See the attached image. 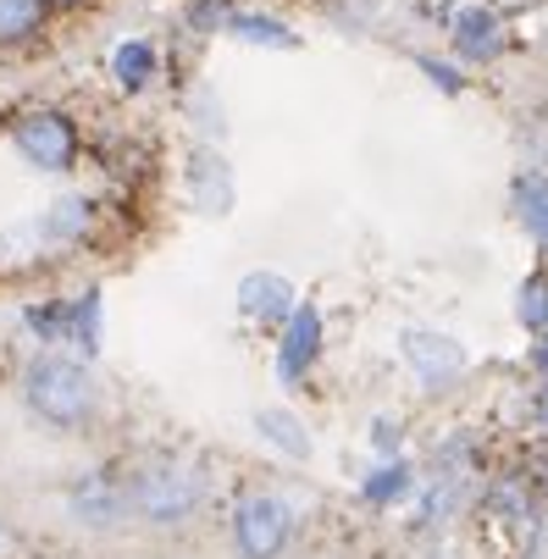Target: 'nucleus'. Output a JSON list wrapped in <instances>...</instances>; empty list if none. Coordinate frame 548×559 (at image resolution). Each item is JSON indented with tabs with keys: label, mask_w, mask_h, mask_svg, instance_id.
Instances as JSON below:
<instances>
[{
	"label": "nucleus",
	"mask_w": 548,
	"mask_h": 559,
	"mask_svg": "<svg viewBox=\"0 0 548 559\" xmlns=\"http://www.w3.org/2000/svg\"><path fill=\"white\" fill-rule=\"evenodd\" d=\"M23 399H28V411L56 432H84L100 411L95 371L84 360H72V355H34L28 371H23Z\"/></svg>",
	"instance_id": "obj_1"
},
{
	"label": "nucleus",
	"mask_w": 548,
	"mask_h": 559,
	"mask_svg": "<svg viewBox=\"0 0 548 559\" xmlns=\"http://www.w3.org/2000/svg\"><path fill=\"white\" fill-rule=\"evenodd\" d=\"M205 504V471L172 454L139 460L128 471V510L144 526H183Z\"/></svg>",
	"instance_id": "obj_2"
},
{
	"label": "nucleus",
	"mask_w": 548,
	"mask_h": 559,
	"mask_svg": "<svg viewBox=\"0 0 548 559\" xmlns=\"http://www.w3.org/2000/svg\"><path fill=\"white\" fill-rule=\"evenodd\" d=\"M294 543V504L277 493H250L233 510V548L239 559H283Z\"/></svg>",
	"instance_id": "obj_3"
},
{
	"label": "nucleus",
	"mask_w": 548,
	"mask_h": 559,
	"mask_svg": "<svg viewBox=\"0 0 548 559\" xmlns=\"http://www.w3.org/2000/svg\"><path fill=\"white\" fill-rule=\"evenodd\" d=\"M12 144L28 167L39 173H67L78 162V122L56 106H39V111H23L12 122Z\"/></svg>",
	"instance_id": "obj_4"
},
{
	"label": "nucleus",
	"mask_w": 548,
	"mask_h": 559,
	"mask_svg": "<svg viewBox=\"0 0 548 559\" xmlns=\"http://www.w3.org/2000/svg\"><path fill=\"white\" fill-rule=\"evenodd\" d=\"M400 355H405V366L438 393V388H449L465 366H472V355H465V344L460 338H449V333H432V328H410L405 338H400Z\"/></svg>",
	"instance_id": "obj_5"
},
{
	"label": "nucleus",
	"mask_w": 548,
	"mask_h": 559,
	"mask_svg": "<svg viewBox=\"0 0 548 559\" xmlns=\"http://www.w3.org/2000/svg\"><path fill=\"white\" fill-rule=\"evenodd\" d=\"M67 510H72V521H84L95 532H111V526H122V515H133L128 510V483H117V476H106V471H84L67 488Z\"/></svg>",
	"instance_id": "obj_6"
},
{
	"label": "nucleus",
	"mask_w": 548,
	"mask_h": 559,
	"mask_svg": "<svg viewBox=\"0 0 548 559\" xmlns=\"http://www.w3.org/2000/svg\"><path fill=\"white\" fill-rule=\"evenodd\" d=\"M189 200H194V211L200 216H227L233 211V167L222 162V150H211V144H200L194 155H189Z\"/></svg>",
	"instance_id": "obj_7"
},
{
	"label": "nucleus",
	"mask_w": 548,
	"mask_h": 559,
	"mask_svg": "<svg viewBox=\"0 0 548 559\" xmlns=\"http://www.w3.org/2000/svg\"><path fill=\"white\" fill-rule=\"evenodd\" d=\"M299 305H294V283L288 277H277V272H250L245 283H239V316L245 322H261V328H277L283 333V322L294 316Z\"/></svg>",
	"instance_id": "obj_8"
},
{
	"label": "nucleus",
	"mask_w": 548,
	"mask_h": 559,
	"mask_svg": "<svg viewBox=\"0 0 548 559\" xmlns=\"http://www.w3.org/2000/svg\"><path fill=\"white\" fill-rule=\"evenodd\" d=\"M317 355H322V316L310 310V305H299L288 322H283V344H277L283 382H299L310 366H317Z\"/></svg>",
	"instance_id": "obj_9"
},
{
	"label": "nucleus",
	"mask_w": 548,
	"mask_h": 559,
	"mask_svg": "<svg viewBox=\"0 0 548 559\" xmlns=\"http://www.w3.org/2000/svg\"><path fill=\"white\" fill-rule=\"evenodd\" d=\"M449 34H454V50L465 61H493L504 50V17L488 12V7H460Z\"/></svg>",
	"instance_id": "obj_10"
},
{
	"label": "nucleus",
	"mask_w": 548,
	"mask_h": 559,
	"mask_svg": "<svg viewBox=\"0 0 548 559\" xmlns=\"http://www.w3.org/2000/svg\"><path fill=\"white\" fill-rule=\"evenodd\" d=\"M111 72H117V84H122L128 95L150 90V78H155V45H150V39L117 45V50H111Z\"/></svg>",
	"instance_id": "obj_11"
},
{
	"label": "nucleus",
	"mask_w": 548,
	"mask_h": 559,
	"mask_svg": "<svg viewBox=\"0 0 548 559\" xmlns=\"http://www.w3.org/2000/svg\"><path fill=\"white\" fill-rule=\"evenodd\" d=\"M45 28V0H0V45H28Z\"/></svg>",
	"instance_id": "obj_12"
},
{
	"label": "nucleus",
	"mask_w": 548,
	"mask_h": 559,
	"mask_svg": "<svg viewBox=\"0 0 548 559\" xmlns=\"http://www.w3.org/2000/svg\"><path fill=\"white\" fill-rule=\"evenodd\" d=\"M84 227H90V200H56L45 216H39V233L45 238H56V245H72V238H84Z\"/></svg>",
	"instance_id": "obj_13"
},
{
	"label": "nucleus",
	"mask_w": 548,
	"mask_h": 559,
	"mask_svg": "<svg viewBox=\"0 0 548 559\" xmlns=\"http://www.w3.org/2000/svg\"><path fill=\"white\" fill-rule=\"evenodd\" d=\"M255 427H261V438H266L272 449H283L288 460H305V454H310V438H305L299 416H288V411H261Z\"/></svg>",
	"instance_id": "obj_14"
},
{
	"label": "nucleus",
	"mask_w": 548,
	"mask_h": 559,
	"mask_svg": "<svg viewBox=\"0 0 548 559\" xmlns=\"http://www.w3.org/2000/svg\"><path fill=\"white\" fill-rule=\"evenodd\" d=\"M515 216L543 238L548 233V173H521L515 178Z\"/></svg>",
	"instance_id": "obj_15"
},
{
	"label": "nucleus",
	"mask_w": 548,
	"mask_h": 559,
	"mask_svg": "<svg viewBox=\"0 0 548 559\" xmlns=\"http://www.w3.org/2000/svg\"><path fill=\"white\" fill-rule=\"evenodd\" d=\"M227 28L239 34V39H250V45H272V50H294V45H299L283 23H272V17H250V12H233Z\"/></svg>",
	"instance_id": "obj_16"
},
{
	"label": "nucleus",
	"mask_w": 548,
	"mask_h": 559,
	"mask_svg": "<svg viewBox=\"0 0 548 559\" xmlns=\"http://www.w3.org/2000/svg\"><path fill=\"white\" fill-rule=\"evenodd\" d=\"M72 338L84 344V355H95V344H100V294L95 288L72 305Z\"/></svg>",
	"instance_id": "obj_17"
},
{
	"label": "nucleus",
	"mask_w": 548,
	"mask_h": 559,
	"mask_svg": "<svg viewBox=\"0 0 548 559\" xmlns=\"http://www.w3.org/2000/svg\"><path fill=\"white\" fill-rule=\"evenodd\" d=\"M521 322L532 328V333H543L548 328V272H537V277H526V288H521Z\"/></svg>",
	"instance_id": "obj_18"
},
{
	"label": "nucleus",
	"mask_w": 548,
	"mask_h": 559,
	"mask_svg": "<svg viewBox=\"0 0 548 559\" xmlns=\"http://www.w3.org/2000/svg\"><path fill=\"white\" fill-rule=\"evenodd\" d=\"M405 488H410V471H405V465H382L377 476H366V499H371V504L400 499Z\"/></svg>",
	"instance_id": "obj_19"
},
{
	"label": "nucleus",
	"mask_w": 548,
	"mask_h": 559,
	"mask_svg": "<svg viewBox=\"0 0 548 559\" xmlns=\"http://www.w3.org/2000/svg\"><path fill=\"white\" fill-rule=\"evenodd\" d=\"M421 67H427V72L438 78V84H443V90H460V78H454L449 67H438V61H421Z\"/></svg>",
	"instance_id": "obj_20"
},
{
	"label": "nucleus",
	"mask_w": 548,
	"mask_h": 559,
	"mask_svg": "<svg viewBox=\"0 0 548 559\" xmlns=\"http://www.w3.org/2000/svg\"><path fill=\"white\" fill-rule=\"evenodd\" d=\"M532 360H537V366L548 371V328H543V338H537V349H532Z\"/></svg>",
	"instance_id": "obj_21"
},
{
	"label": "nucleus",
	"mask_w": 548,
	"mask_h": 559,
	"mask_svg": "<svg viewBox=\"0 0 548 559\" xmlns=\"http://www.w3.org/2000/svg\"><path fill=\"white\" fill-rule=\"evenodd\" d=\"M504 12H526V7H537V0H499Z\"/></svg>",
	"instance_id": "obj_22"
},
{
	"label": "nucleus",
	"mask_w": 548,
	"mask_h": 559,
	"mask_svg": "<svg viewBox=\"0 0 548 559\" xmlns=\"http://www.w3.org/2000/svg\"><path fill=\"white\" fill-rule=\"evenodd\" d=\"M537 421L548 427V388H543V399H537Z\"/></svg>",
	"instance_id": "obj_23"
},
{
	"label": "nucleus",
	"mask_w": 548,
	"mask_h": 559,
	"mask_svg": "<svg viewBox=\"0 0 548 559\" xmlns=\"http://www.w3.org/2000/svg\"><path fill=\"white\" fill-rule=\"evenodd\" d=\"M56 7H78V0H56Z\"/></svg>",
	"instance_id": "obj_24"
},
{
	"label": "nucleus",
	"mask_w": 548,
	"mask_h": 559,
	"mask_svg": "<svg viewBox=\"0 0 548 559\" xmlns=\"http://www.w3.org/2000/svg\"><path fill=\"white\" fill-rule=\"evenodd\" d=\"M543 245H548V233H543Z\"/></svg>",
	"instance_id": "obj_25"
},
{
	"label": "nucleus",
	"mask_w": 548,
	"mask_h": 559,
	"mask_svg": "<svg viewBox=\"0 0 548 559\" xmlns=\"http://www.w3.org/2000/svg\"><path fill=\"white\" fill-rule=\"evenodd\" d=\"M0 537H7V532H0Z\"/></svg>",
	"instance_id": "obj_26"
}]
</instances>
